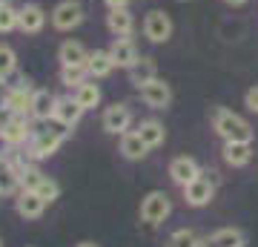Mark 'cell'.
Listing matches in <instances>:
<instances>
[{"label": "cell", "instance_id": "6da1fadb", "mask_svg": "<svg viewBox=\"0 0 258 247\" xmlns=\"http://www.w3.org/2000/svg\"><path fill=\"white\" fill-rule=\"evenodd\" d=\"M212 127L224 141H252V135H255L247 118H241L238 112L224 110V107L212 110Z\"/></svg>", "mask_w": 258, "mask_h": 247}, {"label": "cell", "instance_id": "7a4b0ae2", "mask_svg": "<svg viewBox=\"0 0 258 247\" xmlns=\"http://www.w3.org/2000/svg\"><path fill=\"white\" fill-rule=\"evenodd\" d=\"M69 129L63 127V124H57L55 121V129L46 127V129H37L35 135H32V144H29V153H32V158H49L57 153V146L63 144V138Z\"/></svg>", "mask_w": 258, "mask_h": 247}, {"label": "cell", "instance_id": "3957f363", "mask_svg": "<svg viewBox=\"0 0 258 247\" xmlns=\"http://www.w3.org/2000/svg\"><path fill=\"white\" fill-rule=\"evenodd\" d=\"M172 213V202H169V195L164 190H152L144 195V202H141V221L149 224V227H155L161 221L166 219Z\"/></svg>", "mask_w": 258, "mask_h": 247}, {"label": "cell", "instance_id": "277c9868", "mask_svg": "<svg viewBox=\"0 0 258 247\" xmlns=\"http://www.w3.org/2000/svg\"><path fill=\"white\" fill-rule=\"evenodd\" d=\"M83 18H86V12H83V6L78 0H60L55 9H52V26L57 32H72V29H78L83 23Z\"/></svg>", "mask_w": 258, "mask_h": 247}, {"label": "cell", "instance_id": "5b68a950", "mask_svg": "<svg viewBox=\"0 0 258 247\" xmlns=\"http://www.w3.org/2000/svg\"><path fill=\"white\" fill-rule=\"evenodd\" d=\"M32 83L26 78H20L18 83H9V89H6V98H3V107L12 112V115H26L32 110Z\"/></svg>", "mask_w": 258, "mask_h": 247}, {"label": "cell", "instance_id": "8992f818", "mask_svg": "<svg viewBox=\"0 0 258 247\" xmlns=\"http://www.w3.org/2000/svg\"><path fill=\"white\" fill-rule=\"evenodd\" d=\"M144 37L152 40V43H166L172 37V20H169V15L161 9L147 12V18H144Z\"/></svg>", "mask_w": 258, "mask_h": 247}, {"label": "cell", "instance_id": "52a82bcc", "mask_svg": "<svg viewBox=\"0 0 258 247\" xmlns=\"http://www.w3.org/2000/svg\"><path fill=\"white\" fill-rule=\"evenodd\" d=\"M129 124H132V112H129L126 104H112V107L103 110L101 127L109 135H123V132H129Z\"/></svg>", "mask_w": 258, "mask_h": 247}, {"label": "cell", "instance_id": "ba28073f", "mask_svg": "<svg viewBox=\"0 0 258 247\" xmlns=\"http://www.w3.org/2000/svg\"><path fill=\"white\" fill-rule=\"evenodd\" d=\"M212 195H215V184H212V178H207L204 173L184 187V202L189 204V207H207V204L212 202Z\"/></svg>", "mask_w": 258, "mask_h": 247}, {"label": "cell", "instance_id": "9c48e42d", "mask_svg": "<svg viewBox=\"0 0 258 247\" xmlns=\"http://www.w3.org/2000/svg\"><path fill=\"white\" fill-rule=\"evenodd\" d=\"M141 101L147 104L149 110H166L169 104H172V89H169V83L155 78V81H149L147 86H141Z\"/></svg>", "mask_w": 258, "mask_h": 247}, {"label": "cell", "instance_id": "30bf717a", "mask_svg": "<svg viewBox=\"0 0 258 247\" xmlns=\"http://www.w3.org/2000/svg\"><path fill=\"white\" fill-rule=\"evenodd\" d=\"M15 210H18L20 219H26V221H35L43 216V210H46V202L37 195L35 190H20L18 192V199H15Z\"/></svg>", "mask_w": 258, "mask_h": 247}, {"label": "cell", "instance_id": "8fae6325", "mask_svg": "<svg viewBox=\"0 0 258 247\" xmlns=\"http://www.w3.org/2000/svg\"><path fill=\"white\" fill-rule=\"evenodd\" d=\"M201 175V167H198V161L189 156H178L169 161V178L178 184V187H186L189 181H195Z\"/></svg>", "mask_w": 258, "mask_h": 247}, {"label": "cell", "instance_id": "7c38bea8", "mask_svg": "<svg viewBox=\"0 0 258 247\" xmlns=\"http://www.w3.org/2000/svg\"><path fill=\"white\" fill-rule=\"evenodd\" d=\"M83 107L75 98H57V104H55V115H52V121H57V124H63L66 129H72V127H78V121H81V115H83Z\"/></svg>", "mask_w": 258, "mask_h": 247}, {"label": "cell", "instance_id": "4fadbf2b", "mask_svg": "<svg viewBox=\"0 0 258 247\" xmlns=\"http://www.w3.org/2000/svg\"><path fill=\"white\" fill-rule=\"evenodd\" d=\"M0 135L6 138L9 146H20V144H26V138H32V129H29V124H26L23 115H12L9 121H3Z\"/></svg>", "mask_w": 258, "mask_h": 247}, {"label": "cell", "instance_id": "5bb4252c", "mask_svg": "<svg viewBox=\"0 0 258 247\" xmlns=\"http://www.w3.org/2000/svg\"><path fill=\"white\" fill-rule=\"evenodd\" d=\"M109 55L115 61V66H120V69H129L141 58L135 40H129V37H115V43L109 46Z\"/></svg>", "mask_w": 258, "mask_h": 247}, {"label": "cell", "instance_id": "9a60e30c", "mask_svg": "<svg viewBox=\"0 0 258 247\" xmlns=\"http://www.w3.org/2000/svg\"><path fill=\"white\" fill-rule=\"evenodd\" d=\"M224 161L230 167H247L252 161V141H224Z\"/></svg>", "mask_w": 258, "mask_h": 247}, {"label": "cell", "instance_id": "2e32d148", "mask_svg": "<svg viewBox=\"0 0 258 247\" xmlns=\"http://www.w3.org/2000/svg\"><path fill=\"white\" fill-rule=\"evenodd\" d=\"M55 104H57V98L49 89H35L29 115H32L35 121H52V115H55Z\"/></svg>", "mask_w": 258, "mask_h": 247}, {"label": "cell", "instance_id": "e0dca14e", "mask_svg": "<svg viewBox=\"0 0 258 247\" xmlns=\"http://www.w3.org/2000/svg\"><path fill=\"white\" fill-rule=\"evenodd\" d=\"M46 26V12L40 9L37 3H26L23 9H20V32H26V35H37L40 29Z\"/></svg>", "mask_w": 258, "mask_h": 247}, {"label": "cell", "instance_id": "ac0fdd59", "mask_svg": "<svg viewBox=\"0 0 258 247\" xmlns=\"http://www.w3.org/2000/svg\"><path fill=\"white\" fill-rule=\"evenodd\" d=\"M126 72H129V83L141 89V86H147L149 81H155V78H158V66H155L152 58H138Z\"/></svg>", "mask_w": 258, "mask_h": 247}, {"label": "cell", "instance_id": "d6986e66", "mask_svg": "<svg viewBox=\"0 0 258 247\" xmlns=\"http://www.w3.org/2000/svg\"><path fill=\"white\" fill-rule=\"evenodd\" d=\"M204 247H247V236L238 227H221L204 241Z\"/></svg>", "mask_w": 258, "mask_h": 247}, {"label": "cell", "instance_id": "ffe728a7", "mask_svg": "<svg viewBox=\"0 0 258 247\" xmlns=\"http://www.w3.org/2000/svg\"><path fill=\"white\" fill-rule=\"evenodd\" d=\"M106 29H109L115 37H129L132 29H135V18L129 9H109L106 15Z\"/></svg>", "mask_w": 258, "mask_h": 247}, {"label": "cell", "instance_id": "44dd1931", "mask_svg": "<svg viewBox=\"0 0 258 247\" xmlns=\"http://www.w3.org/2000/svg\"><path fill=\"white\" fill-rule=\"evenodd\" d=\"M57 61H60V66H86L89 52L78 40H63L60 49H57Z\"/></svg>", "mask_w": 258, "mask_h": 247}, {"label": "cell", "instance_id": "7402d4cb", "mask_svg": "<svg viewBox=\"0 0 258 247\" xmlns=\"http://www.w3.org/2000/svg\"><path fill=\"white\" fill-rule=\"evenodd\" d=\"M112 69H115V61H112L109 49L103 52V49H95V52H89V61H86V72H89V78H106V75H112Z\"/></svg>", "mask_w": 258, "mask_h": 247}, {"label": "cell", "instance_id": "603a6c76", "mask_svg": "<svg viewBox=\"0 0 258 247\" xmlns=\"http://www.w3.org/2000/svg\"><path fill=\"white\" fill-rule=\"evenodd\" d=\"M120 153H123V158H129V161H141V158L149 153V146H147V141L138 135V129L132 132H123L120 135Z\"/></svg>", "mask_w": 258, "mask_h": 247}, {"label": "cell", "instance_id": "cb8c5ba5", "mask_svg": "<svg viewBox=\"0 0 258 247\" xmlns=\"http://www.w3.org/2000/svg\"><path fill=\"white\" fill-rule=\"evenodd\" d=\"M138 135L147 141L149 150H155V146H161L166 141V129H164V124H161V121L149 118V121H141V124H138Z\"/></svg>", "mask_w": 258, "mask_h": 247}, {"label": "cell", "instance_id": "d4e9b609", "mask_svg": "<svg viewBox=\"0 0 258 247\" xmlns=\"http://www.w3.org/2000/svg\"><path fill=\"white\" fill-rule=\"evenodd\" d=\"M75 101L81 104L83 110H95L98 104H101V86L95 83V78L92 81H83L78 89H75V95H72Z\"/></svg>", "mask_w": 258, "mask_h": 247}, {"label": "cell", "instance_id": "484cf974", "mask_svg": "<svg viewBox=\"0 0 258 247\" xmlns=\"http://www.w3.org/2000/svg\"><path fill=\"white\" fill-rule=\"evenodd\" d=\"M164 247H204V238L195 233V230H189V227H181V230H175L172 236L166 238V244Z\"/></svg>", "mask_w": 258, "mask_h": 247}, {"label": "cell", "instance_id": "4316f807", "mask_svg": "<svg viewBox=\"0 0 258 247\" xmlns=\"http://www.w3.org/2000/svg\"><path fill=\"white\" fill-rule=\"evenodd\" d=\"M18 69V55H15V49L6 43H0V83L9 81L12 75Z\"/></svg>", "mask_w": 258, "mask_h": 247}, {"label": "cell", "instance_id": "83f0119b", "mask_svg": "<svg viewBox=\"0 0 258 247\" xmlns=\"http://www.w3.org/2000/svg\"><path fill=\"white\" fill-rule=\"evenodd\" d=\"M86 66H60V83L69 86V89H78L83 81H86Z\"/></svg>", "mask_w": 258, "mask_h": 247}, {"label": "cell", "instance_id": "f1b7e54d", "mask_svg": "<svg viewBox=\"0 0 258 247\" xmlns=\"http://www.w3.org/2000/svg\"><path fill=\"white\" fill-rule=\"evenodd\" d=\"M20 26V9L9 6V3H0V32H12Z\"/></svg>", "mask_w": 258, "mask_h": 247}, {"label": "cell", "instance_id": "f546056e", "mask_svg": "<svg viewBox=\"0 0 258 247\" xmlns=\"http://www.w3.org/2000/svg\"><path fill=\"white\" fill-rule=\"evenodd\" d=\"M35 192L43 199L46 204H52V202H57V195H60V184L55 181V178H49V175H43V181L35 187Z\"/></svg>", "mask_w": 258, "mask_h": 247}, {"label": "cell", "instance_id": "4dcf8cb0", "mask_svg": "<svg viewBox=\"0 0 258 247\" xmlns=\"http://www.w3.org/2000/svg\"><path fill=\"white\" fill-rule=\"evenodd\" d=\"M244 107L258 115V86H249V89L244 92Z\"/></svg>", "mask_w": 258, "mask_h": 247}, {"label": "cell", "instance_id": "1f68e13d", "mask_svg": "<svg viewBox=\"0 0 258 247\" xmlns=\"http://www.w3.org/2000/svg\"><path fill=\"white\" fill-rule=\"evenodd\" d=\"M109 9H129V0H103Z\"/></svg>", "mask_w": 258, "mask_h": 247}, {"label": "cell", "instance_id": "d6a6232c", "mask_svg": "<svg viewBox=\"0 0 258 247\" xmlns=\"http://www.w3.org/2000/svg\"><path fill=\"white\" fill-rule=\"evenodd\" d=\"M224 3H230V6H244L247 0H224Z\"/></svg>", "mask_w": 258, "mask_h": 247}, {"label": "cell", "instance_id": "836d02e7", "mask_svg": "<svg viewBox=\"0 0 258 247\" xmlns=\"http://www.w3.org/2000/svg\"><path fill=\"white\" fill-rule=\"evenodd\" d=\"M75 247H98L95 241H81V244H75Z\"/></svg>", "mask_w": 258, "mask_h": 247}, {"label": "cell", "instance_id": "e575fe53", "mask_svg": "<svg viewBox=\"0 0 258 247\" xmlns=\"http://www.w3.org/2000/svg\"><path fill=\"white\" fill-rule=\"evenodd\" d=\"M178 3H189V0H178Z\"/></svg>", "mask_w": 258, "mask_h": 247}, {"label": "cell", "instance_id": "d590c367", "mask_svg": "<svg viewBox=\"0 0 258 247\" xmlns=\"http://www.w3.org/2000/svg\"><path fill=\"white\" fill-rule=\"evenodd\" d=\"M0 247H3V238H0Z\"/></svg>", "mask_w": 258, "mask_h": 247}, {"label": "cell", "instance_id": "8d00e7d4", "mask_svg": "<svg viewBox=\"0 0 258 247\" xmlns=\"http://www.w3.org/2000/svg\"><path fill=\"white\" fill-rule=\"evenodd\" d=\"M0 129H3V124H0Z\"/></svg>", "mask_w": 258, "mask_h": 247}]
</instances>
